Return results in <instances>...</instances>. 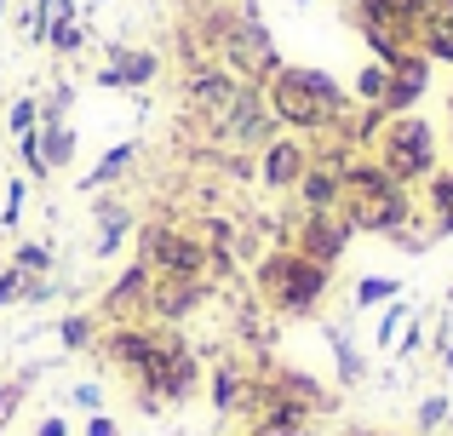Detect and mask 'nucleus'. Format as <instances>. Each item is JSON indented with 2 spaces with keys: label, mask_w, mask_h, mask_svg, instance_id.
I'll return each mask as SVG.
<instances>
[{
  "label": "nucleus",
  "mask_w": 453,
  "mask_h": 436,
  "mask_svg": "<svg viewBox=\"0 0 453 436\" xmlns=\"http://www.w3.org/2000/svg\"><path fill=\"white\" fill-rule=\"evenodd\" d=\"M12 299H23V270H18V264L0 276V304H12Z\"/></svg>",
  "instance_id": "cd10ccee"
},
{
  "label": "nucleus",
  "mask_w": 453,
  "mask_h": 436,
  "mask_svg": "<svg viewBox=\"0 0 453 436\" xmlns=\"http://www.w3.org/2000/svg\"><path fill=\"white\" fill-rule=\"evenodd\" d=\"M448 304H453V293H448Z\"/></svg>",
  "instance_id": "f704fd0d"
},
{
  "label": "nucleus",
  "mask_w": 453,
  "mask_h": 436,
  "mask_svg": "<svg viewBox=\"0 0 453 436\" xmlns=\"http://www.w3.org/2000/svg\"><path fill=\"white\" fill-rule=\"evenodd\" d=\"M379 167L390 172L396 184H413V179H431L436 167V138L419 115H390L379 126Z\"/></svg>",
  "instance_id": "20e7f679"
},
{
  "label": "nucleus",
  "mask_w": 453,
  "mask_h": 436,
  "mask_svg": "<svg viewBox=\"0 0 453 436\" xmlns=\"http://www.w3.org/2000/svg\"><path fill=\"white\" fill-rule=\"evenodd\" d=\"M64 345L69 350H87L92 345V316H69V322H64Z\"/></svg>",
  "instance_id": "393cba45"
},
{
  "label": "nucleus",
  "mask_w": 453,
  "mask_h": 436,
  "mask_svg": "<svg viewBox=\"0 0 453 436\" xmlns=\"http://www.w3.org/2000/svg\"><path fill=\"white\" fill-rule=\"evenodd\" d=\"M75 402L81 408H104V391H98V385H75Z\"/></svg>",
  "instance_id": "7c9ffc66"
},
{
  "label": "nucleus",
  "mask_w": 453,
  "mask_h": 436,
  "mask_svg": "<svg viewBox=\"0 0 453 436\" xmlns=\"http://www.w3.org/2000/svg\"><path fill=\"white\" fill-rule=\"evenodd\" d=\"M138 258L161 276H201L207 270V247L196 241L189 230H166V224H150L138 235Z\"/></svg>",
  "instance_id": "423d86ee"
},
{
  "label": "nucleus",
  "mask_w": 453,
  "mask_h": 436,
  "mask_svg": "<svg viewBox=\"0 0 453 436\" xmlns=\"http://www.w3.org/2000/svg\"><path fill=\"white\" fill-rule=\"evenodd\" d=\"M41 156H46V167H64L75 156V133L69 126H41Z\"/></svg>",
  "instance_id": "a211bd4d"
},
{
  "label": "nucleus",
  "mask_w": 453,
  "mask_h": 436,
  "mask_svg": "<svg viewBox=\"0 0 453 436\" xmlns=\"http://www.w3.org/2000/svg\"><path fill=\"white\" fill-rule=\"evenodd\" d=\"M310 414H316V408L293 402V396H281L276 385H270V391H258L253 436H310Z\"/></svg>",
  "instance_id": "6e6552de"
},
{
  "label": "nucleus",
  "mask_w": 453,
  "mask_h": 436,
  "mask_svg": "<svg viewBox=\"0 0 453 436\" xmlns=\"http://www.w3.org/2000/svg\"><path fill=\"white\" fill-rule=\"evenodd\" d=\"M18 213H23V184L12 179V184H6V230L18 224Z\"/></svg>",
  "instance_id": "c85d7f7f"
},
{
  "label": "nucleus",
  "mask_w": 453,
  "mask_h": 436,
  "mask_svg": "<svg viewBox=\"0 0 453 436\" xmlns=\"http://www.w3.org/2000/svg\"><path fill=\"white\" fill-rule=\"evenodd\" d=\"M425 87H431V57H425V52H402L396 64H390V92H385V103H379V110H385V115L413 110Z\"/></svg>",
  "instance_id": "9d476101"
},
{
  "label": "nucleus",
  "mask_w": 453,
  "mask_h": 436,
  "mask_svg": "<svg viewBox=\"0 0 453 436\" xmlns=\"http://www.w3.org/2000/svg\"><path fill=\"white\" fill-rule=\"evenodd\" d=\"M265 110L270 121L281 126H299V133H327V126H344V87L321 69H276L265 80Z\"/></svg>",
  "instance_id": "f257e3e1"
},
{
  "label": "nucleus",
  "mask_w": 453,
  "mask_h": 436,
  "mask_svg": "<svg viewBox=\"0 0 453 436\" xmlns=\"http://www.w3.org/2000/svg\"><path fill=\"white\" fill-rule=\"evenodd\" d=\"M201 299H207L201 276H155L150 281V316L155 322H184Z\"/></svg>",
  "instance_id": "1a4fd4ad"
},
{
  "label": "nucleus",
  "mask_w": 453,
  "mask_h": 436,
  "mask_svg": "<svg viewBox=\"0 0 453 436\" xmlns=\"http://www.w3.org/2000/svg\"><path fill=\"white\" fill-rule=\"evenodd\" d=\"M350 436H379V431H350Z\"/></svg>",
  "instance_id": "473e14b6"
},
{
  "label": "nucleus",
  "mask_w": 453,
  "mask_h": 436,
  "mask_svg": "<svg viewBox=\"0 0 453 436\" xmlns=\"http://www.w3.org/2000/svg\"><path fill=\"white\" fill-rule=\"evenodd\" d=\"M402 293V281H390V276H367V281H356V304H385V299H396Z\"/></svg>",
  "instance_id": "412c9836"
},
{
  "label": "nucleus",
  "mask_w": 453,
  "mask_h": 436,
  "mask_svg": "<svg viewBox=\"0 0 453 436\" xmlns=\"http://www.w3.org/2000/svg\"><path fill=\"white\" fill-rule=\"evenodd\" d=\"M18 149H23V167H29L35 179H46V172H52V167H46V156H41V133H23Z\"/></svg>",
  "instance_id": "5701e85b"
},
{
  "label": "nucleus",
  "mask_w": 453,
  "mask_h": 436,
  "mask_svg": "<svg viewBox=\"0 0 453 436\" xmlns=\"http://www.w3.org/2000/svg\"><path fill=\"white\" fill-rule=\"evenodd\" d=\"M402 322H408V304H402V299H396V304H390V310H385V316H379V333H373V339H379V345H396V333H402Z\"/></svg>",
  "instance_id": "4be33fe9"
},
{
  "label": "nucleus",
  "mask_w": 453,
  "mask_h": 436,
  "mask_svg": "<svg viewBox=\"0 0 453 436\" xmlns=\"http://www.w3.org/2000/svg\"><path fill=\"white\" fill-rule=\"evenodd\" d=\"M431 213H436V230L453 235V172H436L431 179Z\"/></svg>",
  "instance_id": "f3484780"
},
{
  "label": "nucleus",
  "mask_w": 453,
  "mask_h": 436,
  "mask_svg": "<svg viewBox=\"0 0 453 436\" xmlns=\"http://www.w3.org/2000/svg\"><path fill=\"white\" fill-rule=\"evenodd\" d=\"M448 425V396H431V402H419V431H436Z\"/></svg>",
  "instance_id": "a878e982"
},
{
  "label": "nucleus",
  "mask_w": 453,
  "mask_h": 436,
  "mask_svg": "<svg viewBox=\"0 0 453 436\" xmlns=\"http://www.w3.org/2000/svg\"><path fill=\"white\" fill-rule=\"evenodd\" d=\"M242 396H247V385H242V373H235V368H219V373H212V414H230Z\"/></svg>",
  "instance_id": "dca6fc26"
},
{
  "label": "nucleus",
  "mask_w": 453,
  "mask_h": 436,
  "mask_svg": "<svg viewBox=\"0 0 453 436\" xmlns=\"http://www.w3.org/2000/svg\"><path fill=\"white\" fill-rule=\"evenodd\" d=\"M419 52L453 64V0H436V6L425 11V23H419Z\"/></svg>",
  "instance_id": "ddd939ff"
},
{
  "label": "nucleus",
  "mask_w": 453,
  "mask_h": 436,
  "mask_svg": "<svg viewBox=\"0 0 453 436\" xmlns=\"http://www.w3.org/2000/svg\"><path fill=\"white\" fill-rule=\"evenodd\" d=\"M18 270L29 276V270H52V253L46 247H18Z\"/></svg>",
  "instance_id": "bb28decb"
},
{
  "label": "nucleus",
  "mask_w": 453,
  "mask_h": 436,
  "mask_svg": "<svg viewBox=\"0 0 453 436\" xmlns=\"http://www.w3.org/2000/svg\"><path fill=\"white\" fill-rule=\"evenodd\" d=\"M350 218L333 207V213H304V230H299V253L304 258H316V264H327L333 270V258L344 253V241H350Z\"/></svg>",
  "instance_id": "0eeeda50"
},
{
  "label": "nucleus",
  "mask_w": 453,
  "mask_h": 436,
  "mask_svg": "<svg viewBox=\"0 0 453 436\" xmlns=\"http://www.w3.org/2000/svg\"><path fill=\"white\" fill-rule=\"evenodd\" d=\"M87 436H121V431H115L110 414H92V419H87Z\"/></svg>",
  "instance_id": "c756f323"
},
{
  "label": "nucleus",
  "mask_w": 453,
  "mask_h": 436,
  "mask_svg": "<svg viewBox=\"0 0 453 436\" xmlns=\"http://www.w3.org/2000/svg\"><path fill=\"white\" fill-rule=\"evenodd\" d=\"M0 431H6V425H0Z\"/></svg>",
  "instance_id": "c9c22d12"
},
{
  "label": "nucleus",
  "mask_w": 453,
  "mask_h": 436,
  "mask_svg": "<svg viewBox=\"0 0 453 436\" xmlns=\"http://www.w3.org/2000/svg\"><path fill=\"white\" fill-rule=\"evenodd\" d=\"M339 213L350 218V230L402 235V224L413 218V202H408V184H396L379 161H350L344 190H339Z\"/></svg>",
  "instance_id": "f03ea898"
},
{
  "label": "nucleus",
  "mask_w": 453,
  "mask_h": 436,
  "mask_svg": "<svg viewBox=\"0 0 453 436\" xmlns=\"http://www.w3.org/2000/svg\"><path fill=\"white\" fill-rule=\"evenodd\" d=\"M150 281H155V276H150V264H144V258H138L133 270H121V281H115V287L104 293V316L127 327V316L150 310Z\"/></svg>",
  "instance_id": "f8f14e48"
},
{
  "label": "nucleus",
  "mask_w": 453,
  "mask_h": 436,
  "mask_svg": "<svg viewBox=\"0 0 453 436\" xmlns=\"http://www.w3.org/2000/svg\"><path fill=\"white\" fill-rule=\"evenodd\" d=\"M133 156H138V144H115V149H110V156H104V161H98V167H92V172H87V190H98V184H110V179H121V172H127V167H133Z\"/></svg>",
  "instance_id": "2eb2a0df"
},
{
  "label": "nucleus",
  "mask_w": 453,
  "mask_h": 436,
  "mask_svg": "<svg viewBox=\"0 0 453 436\" xmlns=\"http://www.w3.org/2000/svg\"><path fill=\"white\" fill-rule=\"evenodd\" d=\"M385 92H390V69L385 64H367L362 75H356V98H362V103H373V110H379Z\"/></svg>",
  "instance_id": "6ab92c4d"
},
{
  "label": "nucleus",
  "mask_w": 453,
  "mask_h": 436,
  "mask_svg": "<svg viewBox=\"0 0 453 436\" xmlns=\"http://www.w3.org/2000/svg\"><path fill=\"white\" fill-rule=\"evenodd\" d=\"M224 64H230L235 80H247V87H265L270 75H276V46H270L265 23L253 18V11H242V18L224 29Z\"/></svg>",
  "instance_id": "39448f33"
},
{
  "label": "nucleus",
  "mask_w": 453,
  "mask_h": 436,
  "mask_svg": "<svg viewBox=\"0 0 453 436\" xmlns=\"http://www.w3.org/2000/svg\"><path fill=\"white\" fill-rule=\"evenodd\" d=\"M35 121H41V103H29V98L12 103V121H6V126H12L18 138H23V133H35Z\"/></svg>",
  "instance_id": "b1692460"
},
{
  "label": "nucleus",
  "mask_w": 453,
  "mask_h": 436,
  "mask_svg": "<svg viewBox=\"0 0 453 436\" xmlns=\"http://www.w3.org/2000/svg\"><path fill=\"white\" fill-rule=\"evenodd\" d=\"M35 436H69V419L64 414H52V419H41V431Z\"/></svg>",
  "instance_id": "2f4dec72"
},
{
  "label": "nucleus",
  "mask_w": 453,
  "mask_h": 436,
  "mask_svg": "<svg viewBox=\"0 0 453 436\" xmlns=\"http://www.w3.org/2000/svg\"><path fill=\"white\" fill-rule=\"evenodd\" d=\"M448 368H453V345H448Z\"/></svg>",
  "instance_id": "72a5a7b5"
},
{
  "label": "nucleus",
  "mask_w": 453,
  "mask_h": 436,
  "mask_svg": "<svg viewBox=\"0 0 453 436\" xmlns=\"http://www.w3.org/2000/svg\"><path fill=\"white\" fill-rule=\"evenodd\" d=\"M304 167H310V156H304L299 138H270L265 161H258V179H265L270 190H293V184L304 179Z\"/></svg>",
  "instance_id": "9b49d317"
},
{
  "label": "nucleus",
  "mask_w": 453,
  "mask_h": 436,
  "mask_svg": "<svg viewBox=\"0 0 453 436\" xmlns=\"http://www.w3.org/2000/svg\"><path fill=\"white\" fill-rule=\"evenodd\" d=\"M321 293H327V264L304 258L299 247H281L258 264V299L281 316H310L321 304Z\"/></svg>",
  "instance_id": "7ed1b4c3"
},
{
  "label": "nucleus",
  "mask_w": 453,
  "mask_h": 436,
  "mask_svg": "<svg viewBox=\"0 0 453 436\" xmlns=\"http://www.w3.org/2000/svg\"><path fill=\"white\" fill-rule=\"evenodd\" d=\"M155 80V52H133V46H115V64L98 69V87H144Z\"/></svg>",
  "instance_id": "4468645a"
},
{
  "label": "nucleus",
  "mask_w": 453,
  "mask_h": 436,
  "mask_svg": "<svg viewBox=\"0 0 453 436\" xmlns=\"http://www.w3.org/2000/svg\"><path fill=\"white\" fill-rule=\"evenodd\" d=\"M327 345H333V356H339V379L356 385V379H362V356L350 350V339H344L339 327H327Z\"/></svg>",
  "instance_id": "aec40b11"
}]
</instances>
